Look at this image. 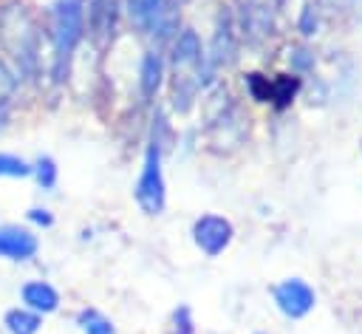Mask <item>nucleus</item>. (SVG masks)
<instances>
[{"instance_id":"10","label":"nucleus","mask_w":362,"mask_h":334,"mask_svg":"<svg viewBox=\"0 0 362 334\" xmlns=\"http://www.w3.org/2000/svg\"><path fill=\"white\" fill-rule=\"evenodd\" d=\"M161 76H164V57H161V51H147L144 59H141V71H139V85H141V93L147 99L158 93Z\"/></svg>"},{"instance_id":"7","label":"nucleus","mask_w":362,"mask_h":334,"mask_svg":"<svg viewBox=\"0 0 362 334\" xmlns=\"http://www.w3.org/2000/svg\"><path fill=\"white\" fill-rule=\"evenodd\" d=\"M314 289L300 277H288L274 286V303L286 317H305L314 309Z\"/></svg>"},{"instance_id":"4","label":"nucleus","mask_w":362,"mask_h":334,"mask_svg":"<svg viewBox=\"0 0 362 334\" xmlns=\"http://www.w3.org/2000/svg\"><path fill=\"white\" fill-rule=\"evenodd\" d=\"M184 0H130V23L144 34H170L175 25V11Z\"/></svg>"},{"instance_id":"14","label":"nucleus","mask_w":362,"mask_h":334,"mask_svg":"<svg viewBox=\"0 0 362 334\" xmlns=\"http://www.w3.org/2000/svg\"><path fill=\"white\" fill-rule=\"evenodd\" d=\"M25 175H31V161L14 153H0V178H25Z\"/></svg>"},{"instance_id":"13","label":"nucleus","mask_w":362,"mask_h":334,"mask_svg":"<svg viewBox=\"0 0 362 334\" xmlns=\"http://www.w3.org/2000/svg\"><path fill=\"white\" fill-rule=\"evenodd\" d=\"M31 175L37 178L40 190L51 192V190L57 187V175H59V170H57V161H54L51 156H40V159L31 164Z\"/></svg>"},{"instance_id":"3","label":"nucleus","mask_w":362,"mask_h":334,"mask_svg":"<svg viewBox=\"0 0 362 334\" xmlns=\"http://www.w3.org/2000/svg\"><path fill=\"white\" fill-rule=\"evenodd\" d=\"M167 190H164V173H161V142L153 139L144 153L141 175L136 184V204L141 207L144 215H158L164 209Z\"/></svg>"},{"instance_id":"9","label":"nucleus","mask_w":362,"mask_h":334,"mask_svg":"<svg viewBox=\"0 0 362 334\" xmlns=\"http://www.w3.org/2000/svg\"><path fill=\"white\" fill-rule=\"evenodd\" d=\"M201 59H204V51H201L198 34L192 28H184L175 37V42H173V62H175V68L178 71H187V68L201 65Z\"/></svg>"},{"instance_id":"16","label":"nucleus","mask_w":362,"mask_h":334,"mask_svg":"<svg viewBox=\"0 0 362 334\" xmlns=\"http://www.w3.org/2000/svg\"><path fill=\"white\" fill-rule=\"evenodd\" d=\"M173 326H175V334H195V328H192V314H189L187 306H178V309H175Z\"/></svg>"},{"instance_id":"6","label":"nucleus","mask_w":362,"mask_h":334,"mask_svg":"<svg viewBox=\"0 0 362 334\" xmlns=\"http://www.w3.org/2000/svg\"><path fill=\"white\" fill-rule=\"evenodd\" d=\"M37 252H40V238L34 229L20 226V224L0 226V260L25 263V260L37 258Z\"/></svg>"},{"instance_id":"12","label":"nucleus","mask_w":362,"mask_h":334,"mask_svg":"<svg viewBox=\"0 0 362 334\" xmlns=\"http://www.w3.org/2000/svg\"><path fill=\"white\" fill-rule=\"evenodd\" d=\"M76 326L82 328V334H116L113 323L99 309H82L76 314Z\"/></svg>"},{"instance_id":"2","label":"nucleus","mask_w":362,"mask_h":334,"mask_svg":"<svg viewBox=\"0 0 362 334\" xmlns=\"http://www.w3.org/2000/svg\"><path fill=\"white\" fill-rule=\"evenodd\" d=\"M0 40L11 51L14 62L23 71L37 68V62H40V54H37L40 51V34H37L34 20L23 11V6L0 11Z\"/></svg>"},{"instance_id":"5","label":"nucleus","mask_w":362,"mask_h":334,"mask_svg":"<svg viewBox=\"0 0 362 334\" xmlns=\"http://www.w3.org/2000/svg\"><path fill=\"white\" fill-rule=\"evenodd\" d=\"M232 238H235V226H232L229 218H223V215L206 212V215H201V218L192 224V241H195V246H198L204 255H209V258L221 255V252L232 243Z\"/></svg>"},{"instance_id":"8","label":"nucleus","mask_w":362,"mask_h":334,"mask_svg":"<svg viewBox=\"0 0 362 334\" xmlns=\"http://www.w3.org/2000/svg\"><path fill=\"white\" fill-rule=\"evenodd\" d=\"M20 300H23L25 309H31V311H37L42 317L54 314L59 309V303H62L59 292L48 280H28V283H23L20 286Z\"/></svg>"},{"instance_id":"1","label":"nucleus","mask_w":362,"mask_h":334,"mask_svg":"<svg viewBox=\"0 0 362 334\" xmlns=\"http://www.w3.org/2000/svg\"><path fill=\"white\" fill-rule=\"evenodd\" d=\"M48 37L54 45V76L62 79L85 34V6L82 0H54L48 6Z\"/></svg>"},{"instance_id":"15","label":"nucleus","mask_w":362,"mask_h":334,"mask_svg":"<svg viewBox=\"0 0 362 334\" xmlns=\"http://www.w3.org/2000/svg\"><path fill=\"white\" fill-rule=\"evenodd\" d=\"M25 218H28L34 226H40V229H51V226H54V212H51L48 207H31V209L25 212Z\"/></svg>"},{"instance_id":"11","label":"nucleus","mask_w":362,"mask_h":334,"mask_svg":"<svg viewBox=\"0 0 362 334\" xmlns=\"http://www.w3.org/2000/svg\"><path fill=\"white\" fill-rule=\"evenodd\" d=\"M3 326L8 334H37L42 326V314H37L25 306H14L3 314Z\"/></svg>"}]
</instances>
